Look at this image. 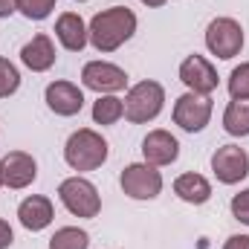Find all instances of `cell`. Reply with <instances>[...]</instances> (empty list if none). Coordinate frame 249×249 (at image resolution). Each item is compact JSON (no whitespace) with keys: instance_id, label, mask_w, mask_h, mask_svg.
Returning a JSON list of instances; mask_svg holds the SVG:
<instances>
[{"instance_id":"6da1fadb","label":"cell","mask_w":249,"mask_h":249,"mask_svg":"<svg viewBox=\"0 0 249 249\" xmlns=\"http://www.w3.org/2000/svg\"><path fill=\"white\" fill-rule=\"evenodd\" d=\"M133 32H136V15L127 6H110L99 12L87 26V38L99 53L119 50L124 41L133 38Z\"/></svg>"},{"instance_id":"7a4b0ae2","label":"cell","mask_w":249,"mask_h":249,"mask_svg":"<svg viewBox=\"0 0 249 249\" xmlns=\"http://www.w3.org/2000/svg\"><path fill=\"white\" fill-rule=\"evenodd\" d=\"M64 160L72 171H96L107 160V142L93 127L75 130L64 145Z\"/></svg>"},{"instance_id":"3957f363","label":"cell","mask_w":249,"mask_h":249,"mask_svg":"<svg viewBox=\"0 0 249 249\" xmlns=\"http://www.w3.org/2000/svg\"><path fill=\"white\" fill-rule=\"evenodd\" d=\"M165 105V90L160 81H139L124 96V119L133 124H145L157 119Z\"/></svg>"},{"instance_id":"277c9868","label":"cell","mask_w":249,"mask_h":249,"mask_svg":"<svg viewBox=\"0 0 249 249\" xmlns=\"http://www.w3.org/2000/svg\"><path fill=\"white\" fill-rule=\"evenodd\" d=\"M58 197H61L64 209L75 217H96L102 212V197L96 186L84 177H67L58 186Z\"/></svg>"},{"instance_id":"5b68a950","label":"cell","mask_w":249,"mask_h":249,"mask_svg":"<svg viewBox=\"0 0 249 249\" xmlns=\"http://www.w3.org/2000/svg\"><path fill=\"white\" fill-rule=\"evenodd\" d=\"M206 47L212 55L229 61L244 50V29L235 18H214L206 26Z\"/></svg>"},{"instance_id":"8992f818","label":"cell","mask_w":249,"mask_h":249,"mask_svg":"<svg viewBox=\"0 0 249 249\" xmlns=\"http://www.w3.org/2000/svg\"><path fill=\"white\" fill-rule=\"evenodd\" d=\"M119 183H122V191L133 200H154L162 191V174L148 162H133L122 171Z\"/></svg>"},{"instance_id":"52a82bcc","label":"cell","mask_w":249,"mask_h":249,"mask_svg":"<svg viewBox=\"0 0 249 249\" xmlns=\"http://www.w3.org/2000/svg\"><path fill=\"white\" fill-rule=\"evenodd\" d=\"M212 119V99L200 93H183L174 102V124H180L188 133H200Z\"/></svg>"},{"instance_id":"ba28073f","label":"cell","mask_w":249,"mask_h":249,"mask_svg":"<svg viewBox=\"0 0 249 249\" xmlns=\"http://www.w3.org/2000/svg\"><path fill=\"white\" fill-rule=\"evenodd\" d=\"M81 84L87 90H96L99 96H110V93H119L127 87V72L116 64H107V61H90L84 64L81 70Z\"/></svg>"},{"instance_id":"9c48e42d","label":"cell","mask_w":249,"mask_h":249,"mask_svg":"<svg viewBox=\"0 0 249 249\" xmlns=\"http://www.w3.org/2000/svg\"><path fill=\"white\" fill-rule=\"evenodd\" d=\"M212 171L223 186H235L249 174V154L238 145H223L212 154Z\"/></svg>"},{"instance_id":"30bf717a","label":"cell","mask_w":249,"mask_h":249,"mask_svg":"<svg viewBox=\"0 0 249 249\" xmlns=\"http://www.w3.org/2000/svg\"><path fill=\"white\" fill-rule=\"evenodd\" d=\"M38 177V162L26 151H9L0 160V183L6 188H26Z\"/></svg>"},{"instance_id":"8fae6325","label":"cell","mask_w":249,"mask_h":249,"mask_svg":"<svg viewBox=\"0 0 249 249\" xmlns=\"http://www.w3.org/2000/svg\"><path fill=\"white\" fill-rule=\"evenodd\" d=\"M180 81L186 84L191 93H200V96H209L217 90V70L206 61L203 55H188L186 61L180 64Z\"/></svg>"},{"instance_id":"7c38bea8","label":"cell","mask_w":249,"mask_h":249,"mask_svg":"<svg viewBox=\"0 0 249 249\" xmlns=\"http://www.w3.org/2000/svg\"><path fill=\"white\" fill-rule=\"evenodd\" d=\"M47 99V107L55 113V116H75L81 113L84 107V93L81 87H75L72 81H53L44 93Z\"/></svg>"},{"instance_id":"4fadbf2b","label":"cell","mask_w":249,"mask_h":249,"mask_svg":"<svg viewBox=\"0 0 249 249\" xmlns=\"http://www.w3.org/2000/svg\"><path fill=\"white\" fill-rule=\"evenodd\" d=\"M142 157L148 165H171L180 157V142L168 130H151L142 139Z\"/></svg>"},{"instance_id":"5bb4252c","label":"cell","mask_w":249,"mask_h":249,"mask_svg":"<svg viewBox=\"0 0 249 249\" xmlns=\"http://www.w3.org/2000/svg\"><path fill=\"white\" fill-rule=\"evenodd\" d=\"M18 217H20V226H23V229H29V232H41V229H47V226L53 223L55 209H53L50 197H44V194H32V197H26V200L18 206Z\"/></svg>"},{"instance_id":"9a60e30c","label":"cell","mask_w":249,"mask_h":249,"mask_svg":"<svg viewBox=\"0 0 249 249\" xmlns=\"http://www.w3.org/2000/svg\"><path fill=\"white\" fill-rule=\"evenodd\" d=\"M55 38L70 53H81L87 47V41H90L87 38V26H84V20L75 12H64L61 18L55 20Z\"/></svg>"},{"instance_id":"2e32d148","label":"cell","mask_w":249,"mask_h":249,"mask_svg":"<svg viewBox=\"0 0 249 249\" xmlns=\"http://www.w3.org/2000/svg\"><path fill=\"white\" fill-rule=\"evenodd\" d=\"M20 61L26 64L32 72H47L55 64V44L50 35H35L29 44L20 50Z\"/></svg>"},{"instance_id":"e0dca14e","label":"cell","mask_w":249,"mask_h":249,"mask_svg":"<svg viewBox=\"0 0 249 249\" xmlns=\"http://www.w3.org/2000/svg\"><path fill=\"white\" fill-rule=\"evenodd\" d=\"M174 194H177L180 200L191 203V206H203V203L212 197V183H209L203 174L188 171V174H180V177L174 180Z\"/></svg>"},{"instance_id":"ac0fdd59","label":"cell","mask_w":249,"mask_h":249,"mask_svg":"<svg viewBox=\"0 0 249 249\" xmlns=\"http://www.w3.org/2000/svg\"><path fill=\"white\" fill-rule=\"evenodd\" d=\"M223 127L232 136H249V99L229 102V107L223 113Z\"/></svg>"},{"instance_id":"d6986e66","label":"cell","mask_w":249,"mask_h":249,"mask_svg":"<svg viewBox=\"0 0 249 249\" xmlns=\"http://www.w3.org/2000/svg\"><path fill=\"white\" fill-rule=\"evenodd\" d=\"M124 116V102L116 96H99L93 105V122L96 124H113Z\"/></svg>"},{"instance_id":"ffe728a7","label":"cell","mask_w":249,"mask_h":249,"mask_svg":"<svg viewBox=\"0 0 249 249\" xmlns=\"http://www.w3.org/2000/svg\"><path fill=\"white\" fill-rule=\"evenodd\" d=\"M90 247V235L78 226H64L50 238V249H87Z\"/></svg>"},{"instance_id":"44dd1931","label":"cell","mask_w":249,"mask_h":249,"mask_svg":"<svg viewBox=\"0 0 249 249\" xmlns=\"http://www.w3.org/2000/svg\"><path fill=\"white\" fill-rule=\"evenodd\" d=\"M18 87H20V72H18V67L9 61V58L0 55V99H9Z\"/></svg>"},{"instance_id":"7402d4cb","label":"cell","mask_w":249,"mask_h":249,"mask_svg":"<svg viewBox=\"0 0 249 249\" xmlns=\"http://www.w3.org/2000/svg\"><path fill=\"white\" fill-rule=\"evenodd\" d=\"M55 9V0H18V12L29 20H44Z\"/></svg>"},{"instance_id":"603a6c76","label":"cell","mask_w":249,"mask_h":249,"mask_svg":"<svg viewBox=\"0 0 249 249\" xmlns=\"http://www.w3.org/2000/svg\"><path fill=\"white\" fill-rule=\"evenodd\" d=\"M229 96L232 99H249V61L232 70V75H229Z\"/></svg>"},{"instance_id":"cb8c5ba5","label":"cell","mask_w":249,"mask_h":249,"mask_svg":"<svg viewBox=\"0 0 249 249\" xmlns=\"http://www.w3.org/2000/svg\"><path fill=\"white\" fill-rule=\"evenodd\" d=\"M232 214H235V220H241V223L249 226V188L238 191L232 197Z\"/></svg>"},{"instance_id":"d4e9b609","label":"cell","mask_w":249,"mask_h":249,"mask_svg":"<svg viewBox=\"0 0 249 249\" xmlns=\"http://www.w3.org/2000/svg\"><path fill=\"white\" fill-rule=\"evenodd\" d=\"M12 244H15V232L6 220H0V249H9Z\"/></svg>"},{"instance_id":"484cf974","label":"cell","mask_w":249,"mask_h":249,"mask_svg":"<svg viewBox=\"0 0 249 249\" xmlns=\"http://www.w3.org/2000/svg\"><path fill=\"white\" fill-rule=\"evenodd\" d=\"M223 249H249V235H232L223 244Z\"/></svg>"},{"instance_id":"4316f807","label":"cell","mask_w":249,"mask_h":249,"mask_svg":"<svg viewBox=\"0 0 249 249\" xmlns=\"http://www.w3.org/2000/svg\"><path fill=\"white\" fill-rule=\"evenodd\" d=\"M12 12H18V0H0V18H9Z\"/></svg>"},{"instance_id":"83f0119b","label":"cell","mask_w":249,"mask_h":249,"mask_svg":"<svg viewBox=\"0 0 249 249\" xmlns=\"http://www.w3.org/2000/svg\"><path fill=\"white\" fill-rule=\"evenodd\" d=\"M142 3H145V6H151V9H154V6H165V3H168V0H142Z\"/></svg>"},{"instance_id":"f1b7e54d","label":"cell","mask_w":249,"mask_h":249,"mask_svg":"<svg viewBox=\"0 0 249 249\" xmlns=\"http://www.w3.org/2000/svg\"><path fill=\"white\" fill-rule=\"evenodd\" d=\"M78 3H84V0H78Z\"/></svg>"},{"instance_id":"f546056e","label":"cell","mask_w":249,"mask_h":249,"mask_svg":"<svg viewBox=\"0 0 249 249\" xmlns=\"http://www.w3.org/2000/svg\"><path fill=\"white\" fill-rule=\"evenodd\" d=\"M0 186H3V183H0Z\"/></svg>"}]
</instances>
